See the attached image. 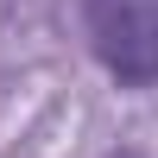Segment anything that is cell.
<instances>
[{"instance_id":"1","label":"cell","mask_w":158,"mask_h":158,"mask_svg":"<svg viewBox=\"0 0 158 158\" xmlns=\"http://www.w3.org/2000/svg\"><path fill=\"white\" fill-rule=\"evenodd\" d=\"M95 57L127 89L158 82V0H82Z\"/></svg>"}]
</instances>
